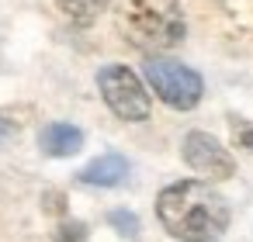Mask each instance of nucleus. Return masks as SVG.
Returning a JSON list of instances; mask_svg holds the SVG:
<instances>
[{
  "instance_id": "obj_1",
  "label": "nucleus",
  "mask_w": 253,
  "mask_h": 242,
  "mask_svg": "<svg viewBox=\"0 0 253 242\" xmlns=\"http://www.w3.org/2000/svg\"><path fill=\"white\" fill-rule=\"evenodd\" d=\"M156 214L163 228L184 242H205L229 225V204L222 194H215L201 180H180L170 183L156 197Z\"/></svg>"
},
{
  "instance_id": "obj_2",
  "label": "nucleus",
  "mask_w": 253,
  "mask_h": 242,
  "mask_svg": "<svg viewBox=\"0 0 253 242\" xmlns=\"http://www.w3.org/2000/svg\"><path fill=\"white\" fill-rule=\"evenodd\" d=\"M125 28L142 49H170L184 38L177 0H125Z\"/></svg>"
},
{
  "instance_id": "obj_3",
  "label": "nucleus",
  "mask_w": 253,
  "mask_h": 242,
  "mask_svg": "<svg viewBox=\"0 0 253 242\" xmlns=\"http://www.w3.org/2000/svg\"><path fill=\"white\" fill-rule=\"evenodd\" d=\"M142 73H146L149 87L160 94V101L170 104V107H177V111H191V107L201 101V94H205L201 76H198L191 66L177 63V59L153 56V59H146Z\"/></svg>"
},
{
  "instance_id": "obj_4",
  "label": "nucleus",
  "mask_w": 253,
  "mask_h": 242,
  "mask_svg": "<svg viewBox=\"0 0 253 242\" xmlns=\"http://www.w3.org/2000/svg\"><path fill=\"white\" fill-rule=\"evenodd\" d=\"M97 87H101V97L104 104L122 118V121H142L149 118V94L142 90L139 76L128 69V66H104L97 73Z\"/></svg>"
},
{
  "instance_id": "obj_5",
  "label": "nucleus",
  "mask_w": 253,
  "mask_h": 242,
  "mask_svg": "<svg viewBox=\"0 0 253 242\" xmlns=\"http://www.w3.org/2000/svg\"><path fill=\"white\" fill-rule=\"evenodd\" d=\"M180 149H184V163H187L194 173L208 176V180H229V176L236 173V159H232L229 149H225L215 135H208V132H187Z\"/></svg>"
},
{
  "instance_id": "obj_6",
  "label": "nucleus",
  "mask_w": 253,
  "mask_h": 242,
  "mask_svg": "<svg viewBox=\"0 0 253 242\" xmlns=\"http://www.w3.org/2000/svg\"><path fill=\"white\" fill-rule=\"evenodd\" d=\"M125 176H128V159L118 152H104L80 170V180L90 187H118Z\"/></svg>"
},
{
  "instance_id": "obj_7",
  "label": "nucleus",
  "mask_w": 253,
  "mask_h": 242,
  "mask_svg": "<svg viewBox=\"0 0 253 242\" xmlns=\"http://www.w3.org/2000/svg\"><path fill=\"white\" fill-rule=\"evenodd\" d=\"M39 145L45 149V156H73V152H80V145H84V132H80L77 125L56 121V125H45V128H42Z\"/></svg>"
},
{
  "instance_id": "obj_8",
  "label": "nucleus",
  "mask_w": 253,
  "mask_h": 242,
  "mask_svg": "<svg viewBox=\"0 0 253 242\" xmlns=\"http://www.w3.org/2000/svg\"><path fill=\"white\" fill-rule=\"evenodd\" d=\"M59 11L73 21V25H90L97 21V14L108 7V0H56Z\"/></svg>"
},
{
  "instance_id": "obj_9",
  "label": "nucleus",
  "mask_w": 253,
  "mask_h": 242,
  "mask_svg": "<svg viewBox=\"0 0 253 242\" xmlns=\"http://www.w3.org/2000/svg\"><path fill=\"white\" fill-rule=\"evenodd\" d=\"M108 221H111L125 239H135V232H139V221H135V214H128V211H111Z\"/></svg>"
},
{
  "instance_id": "obj_10",
  "label": "nucleus",
  "mask_w": 253,
  "mask_h": 242,
  "mask_svg": "<svg viewBox=\"0 0 253 242\" xmlns=\"http://www.w3.org/2000/svg\"><path fill=\"white\" fill-rule=\"evenodd\" d=\"M84 239H87V228L80 221H70V225H63L56 232V242H84Z\"/></svg>"
},
{
  "instance_id": "obj_11",
  "label": "nucleus",
  "mask_w": 253,
  "mask_h": 242,
  "mask_svg": "<svg viewBox=\"0 0 253 242\" xmlns=\"http://www.w3.org/2000/svg\"><path fill=\"white\" fill-rule=\"evenodd\" d=\"M232 138H236L239 149H250V152H253V125H250V121H236V125H232Z\"/></svg>"
},
{
  "instance_id": "obj_12",
  "label": "nucleus",
  "mask_w": 253,
  "mask_h": 242,
  "mask_svg": "<svg viewBox=\"0 0 253 242\" xmlns=\"http://www.w3.org/2000/svg\"><path fill=\"white\" fill-rule=\"evenodd\" d=\"M0 132H11V125H0Z\"/></svg>"
},
{
  "instance_id": "obj_13",
  "label": "nucleus",
  "mask_w": 253,
  "mask_h": 242,
  "mask_svg": "<svg viewBox=\"0 0 253 242\" xmlns=\"http://www.w3.org/2000/svg\"><path fill=\"white\" fill-rule=\"evenodd\" d=\"M205 242H211V239H205Z\"/></svg>"
}]
</instances>
